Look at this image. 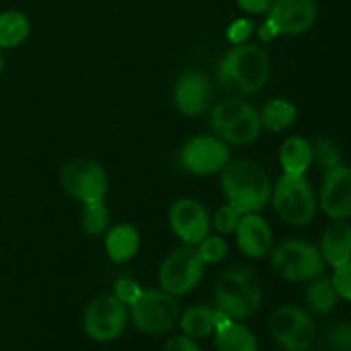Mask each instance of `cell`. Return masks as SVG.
<instances>
[{
    "label": "cell",
    "mask_w": 351,
    "mask_h": 351,
    "mask_svg": "<svg viewBox=\"0 0 351 351\" xmlns=\"http://www.w3.org/2000/svg\"><path fill=\"white\" fill-rule=\"evenodd\" d=\"M216 75L226 91L237 96H250L269 81L271 58L259 45H235L221 57Z\"/></svg>",
    "instance_id": "cell-1"
},
{
    "label": "cell",
    "mask_w": 351,
    "mask_h": 351,
    "mask_svg": "<svg viewBox=\"0 0 351 351\" xmlns=\"http://www.w3.org/2000/svg\"><path fill=\"white\" fill-rule=\"evenodd\" d=\"M221 189L228 204L242 215L261 213L273 194L269 175L261 165L250 160L230 161L221 171Z\"/></svg>",
    "instance_id": "cell-2"
},
{
    "label": "cell",
    "mask_w": 351,
    "mask_h": 351,
    "mask_svg": "<svg viewBox=\"0 0 351 351\" xmlns=\"http://www.w3.org/2000/svg\"><path fill=\"white\" fill-rule=\"evenodd\" d=\"M215 304L218 311L233 321L252 317L263 305V287L250 267H230L218 276L215 285Z\"/></svg>",
    "instance_id": "cell-3"
},
{
    "label": "cell",
    "mask_w": 351,
    "mask_h": 351,
    "mask_svg": "<svg viewBox=\"0 0 351 351\" xmlns=\"http://www.w3.org/2000/svg\"><path fill=\"white\" fill-rule=\"evenodd\" d=\"M324 266L321 250L307 240H283L271 252L273 271L290 283H307L315 280L322 274Z\"/></svg>",
    "instance_id": "cell-4"
},
{
    "label": "cell",
    "mask_w": 351,
    "mask_h": 351,
    "mask_svg": "<svg viewBox=\"0 0 351 351\" xmlns=\"http://www.w3.org/2000/svg\"><path fill=\"white\" fill-rule=\"evenodd\" d=\"M271 202L276 215L291 226H305L315 218L317 201L305 175H281L273 187Z\"/></svg>",
    "instance_id": "cell-5"
},
{
    "label": "cell",
    "mask_w": 351,
    "mask_h": 351,
    "mask_svg": "<svg viewBox=\"0 0 351 351\" xmlns=\"http://www.w3.org/2000/svg\"><path fill=\"white\" fill-rule=\"evenodd\" d=\"M204 269L206 264L199 256L197 247L185 243V247L173 250L161 263L158 281L163 291L173 297H182V295L191 293L201 283Z\"/></svg>",
    "instance_id": "cell-6"
},
{
    "label": "cell",
    "mask_w": 351,
    "mask_h": 351,
    "mask_svg": "<svg viewBox=\"0 0 351 351\" xmlns=\"http://www.w3.org/2000/svg\"><path fill=\"white\" fill-rule=\"evenodd\" d=\"M134 326L146 335H163L180 319V311L173 295L163 290H143L141 297L130 305Z\"/></svg>",
    "instance_id": "cell-7"
},
{
    "label": "cell",
    "mask_w": 351,
    "mask_h": 351,
    "mask_svg": "<svg viewBox=\"0 0 351 351\" xmlns=\"http://www.w3.org/2000/svg\"><path fill=\"white\" fill-rule=\"evenodd\" d=\"M62 189L82 204L101 202L108 192V175L101 165L88 158L71 160L60 173Z\"/></svg>",
    "instance_id": "cell-8"
},
{
    "label": "cell",
    "mask_w": 351,
    "mask_h": 351,
    "mask_svg": "<svg viewBox=\"0 0 351 351\" xmlns=\"http://www.w3.org/2000/svg\"><path fill=\"white\" fill-rule=\"evenodd\" d=\"M269 335L287 351H307L315 339L311 314L297 305H281L269 317Z\"/></svg>",
    "instance_id": "cell-9"
},
{
    "label": "cell",
    "mask_w": 351,
    "mask_h": 351,
    "mask_svg": "<svg viewBox=\"0 0 351 351\" xmlns=\"http://www.w3.org/2000/svg\"><path fill=\"white\" fill-rule=\"evenodd\" d=\"M127 305L115 295H101L88 305L84 312L86 335L98 343L113 341L127 326Z\"/></svg>",
    "instance_id": "cell-10"
},
{
    "label": "cell",
    "mask_w": 351,
    "mask_h": 351,
    "mask_svg": "<svg viewBox=\"0 0 351 351\" xmlns=\"http://www.w3.org/2000/svg\"><path fill=\"white\" fill-rule=\"evenodd\" d=\"M232 151L218 136H195L184 144L180 161L194 175L211 177L221 173L230 163Z\"/></svg>",
    "instance_id": "cell-11"
},
{
    "label": "cell",
    "mask_w": 351,
    "mask_h": 351,
    "mask_svg": "<svg viewBox=\"0 0 351 351\" xmlns=\"http://www.w3.org/2000/svg\"><path fill=\"white\" fill-rule=\"evenodd\" d=\"M168 223L171 232L187 245H197L211 232L208 211L195 199H177L168 213Z\"/></svg>",
    "instance_id": "cell-12"
},
{
    "label": "cell",
    "mask_w": 351,
    "mask_h": 351,
    "mask_svg": "<svg viewBox=\"0 0 351 351\" xmlns=\"http://www.w3.org/2000/svg\"><path fill=\"white\" fill-rule=\"evenodd\" d=\"M317 12L315 0H273L266 19L276 26L280 34L298 36L314 26Z\"/></svg>",
    "instance_id": "cell-13"
},
{
    "label": "cell",
    "mask_w": 351,
    "mask_h": 351,
    "mask_svg": "<svg viewBox=\"0 0 351 351\" xmlns=\"http://www.w3.org/2000/svg\"><path fill=\"white\" fill-rule=\"evenodd\" d=\"M173 101L180 113L199 117L208 112L213 103V84L201 71H189L177 79L173 88Z\"/></svg>",
    "instance_id": "cell-14"
},
{
    "label": "cell",
    "mask_w": 351,
    "mask_h": 351,
    "mask_svg": "<svg viewBox=\"0 0 351 351\" xmlns=\"http://www.w3.org/2000/svg\"><path fill=\"white\" fill-rule=\"evenodd\" d=\"M321 208L335 221L351 218V168L339 167L326 171L321 189Z\"/></svg>",
    "instance_id": "cell-15"
},
{
    "label": "cell",
    "mask_w": 351,
    "mask_h": 351,
    "mask_svg": "<svg viewBox=\"0 0 351 351\" xmlns=\"http://www.w3.org/2000/svg\"><path fill=\"white\" fill-rule=\"evenodd\" d=\"M240 252L249 259H263L273 247V230L259 213H247L235 232Z\"/></svg>",
    "instance_id": "cell-16"
},
{
    "label": "cell",
    "mask_w": 351,
    "mask_h": 351,
    "mask_svg": "<svg viewBox=\"0 0 351 351\" xmlns=\"http://www.w3.org/2000/svg\"><path fill=\"white\" fill-rule=\"evenodd\" d=\"M321 254L326 264L338 267L351 261V225L335 221L326 228L321 239Z\"/></svg>",
    "instance_id": "cell-17"
},
{
    "label": "cell",
    "mask_w": 351,
    "mask_h": 351,
    "mask_svg": "<svg viewBox=\"0 0 351 351\" xmlns=\"http://www.w3.org/2000/svg\"><path fill=\"white\" fill-rule=\"evenodd\" d=\"M261 132H263V122H261L259 112L252 105H249L218 134V137L226 144L247 146L259 139Z\"/></svg>",
    "instance_id": "cell-18"
},
{
    "label": "cell",
    "mask_w": 351,
    "mask_h": 351,
    "mask_svg": "<svg viewBox=\"0 0 351 351\" xmlns=\"http://www.w3.org/2000/svg\"><path fill=\"white\" fill-rule=\"evenodd\" d=\"M141 245V237L137 230L129 223L113 226L108 230L105 239V250L106 256L112 263L125 264L132 257H136L137 250Z\"/></svg>",
    "instance_id": "cell-19"
},
{
    "label": "cell",
    "mask_w": 351,
    "mask_h": 351,
    "mask_svg": "<svg viewBox=\"0 0 351 351\" xmlns=\"http://www.w3.org/2000/svg\"><path fill=\"white\" fill-rule=\"evenodd\" d=\"M228 315L209 305H194L180 317V328L189 338H208Z\"/></svg>",
    "instance_id": "cell-20"
},
{
    "label": "cell",
    "mask_w": 351,
    "mask_h": 351,
    "mask_svg": "<svg viewBox=\"0 0 351 351\" xmlns=\"http://www.w3.org/2000/svg\"><path fill=\"white\" fill-rule=\"evenodd\" d=\"M215 346L218 351H259L256 335L230 317L215 329Z\"/></svg>",
    "instance_id": "cell-21"
},
{
    "label": "cell",
    "mask_w": 351,
    "mask_h": 351,
    "mask_svg": "<svg viewBox=\"0 0 351 351\" xmlns=\"http://www.w3.org/2000/svg\"><path fill=\"white\" fill-rule=\"evenodd\" d=\"M280 165L283 173L305 175L312 165V144L300 136H291L281 144Z\"/></svg>",
    "instance_id": "cell-22"
},
{
    "label": "cell",
    "mask_w": 351,
    "mask_h": 351,
    "mask_svg": "<svg viewBox=\"0 0 351 351\" xmlns=\"http://www.w3.org/2000/svg\"><path fill=\"white\" fill-rule=\"evenodd\" d=\"M264 129L269 132H283L297 120V106L283 98H274L263 106L259 113Z\"/></svg>",
    "instance_id": "cell-23"
},
{
    "label": "cell",
    "mask_w": 351,
    "mask_h": 351,
    "mask_svg": "<svg viewBox=\"0 0 351 351\" xmlns=\"http://www.w3.org/2000/svg\"><path fill=\"white\" fill-rule=\"evenodd\" d=\"M29 19L21 10L0 12V48H16L29 36Z\"/></svg>",
    "instance_id": "cell-24"
},
{
    "label": "cell",
    "mask_w": 351,
    "mask_h": 351,
    "mask_svg": "<svg viewBox=\"0 0 351 351\" xmlns=\"http://www.w3.org/2000/svg\"><path fill=\"white\" fill-rule=\"evenodd\" d=\"M305 298H307V304L315 314L326 315L329 312L335 311V307L338 305L339 297L336 293L335 287H332L331 278H315L312 280L311 287L307 288V293H305Z\"/></svg>",
    "instance_id": "cell-25"
},
{
    "label": "cell",
    "mask_w": 351,
    "mask_h": 351,
    "mask_svg": "<svg viewBox=\"0 0 351 351\" xmlns=\"http://www.w3.org/2000/svg\"><path fill=\"white\" fill-rule=\"evenodd\" d=\"M82 230L88 235H101L110 225V211L101 202H93V204H84L81 218Z\"/></svg>",
    "instance_id": "cell-26"
},
{
    "label": "cell",
    "mask_w": 351,
    "mask_h": 351,
    "mask_svg": "<svg viewBox=\"0 0 351 351\" xmlns=\"http://www.w3.org/2000/svg\"><path fill=\"white\" fill-rule=\"evenodd\" d=\"M312 161L319 165L324 171L341 165V151L329 137H317L312 144Z\"/></svg>",
    "instance_id": "cell-27"
},
{
    "label": "cell",
    "mask_w": 351,
    "mask_h": 351,
    "mask_svg": "<svg viewBox=\"0 0 351 351\" xmlns=\"http://www.w3.org/2000/svg\"><path fill=\"white\" fill-rule=\"evenodd\" d=\"M197 252L204 264H218L228 256V242L219 235H208L197 243Z\"/></svg>",
    "instance_id": "cell-28"
},
{
    "label": "cell",
    "mask_w": 351,
    "mask_h": 351,
    "mask_svg": "<svg viewBox=\"0 0 351 351\" xmlns=\"http://www.w3.org/2000/svg\"><path fill=\"white\" fill-rule=\"evenodd\" d=\"M242 216V213L237 208H233L232 204L221 206V208L216 211V215L213 216V226H215L216 232L221 233V235H230V233L237 232Z\"/></svg>",
    "instance_id": "cell-29"
},
{
    "label": "cell",
    "mask_w": 351,
    "mask_h": 351,
    "mask_svg": "<svg viewBox=\"0 0 351 351\" xmlns=\"http://www.w3.org/2000/svg\"><path fill=\"white\" fill-rule=\"evenodd\" d=\"M254 33H256V23L249 17H239L230 23L226 29V40L233 45H243Z\"/></svg>",
    "instance_id": "cell-30"
},
{
    "label": "cell",
    "mask_w": 351,
    "mask_h": 351,
    "mask_svg": "<svg viewBox=\"0 0 351 351\" xmlns=\"http://www.w3.org/2000/svg\"><path fill=\"white\" fill-rule=\"evenodd\" d=\"M326 341L332 351H351V322H341L329 329Z\"/></svg>",
    "instance_id": "cell-31"
},
{
    "label": "cell",
    "mask_w": 351,
    "mask_h": 351,
    "mask_svg": "<svg viewBox=\"0 0 351 351\" xmlns=\"http://www.w3.org/2000/svg\"><path fill=\"white\" fill-rule=\"evenodd\" d=\"M141 293H143V288L139 287V283L127 276L117 280L115 288H113V295L125 305H132L141 297Z\"/></svg>",
    "instance_id": "cell-32"
},
{
    "label": "cell",
    "mask_w": 351,
    "mask_h": 351,
    "mask_svg": "<svg viewBox=\"0 0 351 351\" xmlns=\"http://www.w3.org/2000/svg\"><path fill=\"white\" fill-rule=\"evenodd\" d=\"M331 281L338 297L343 298V300L351 302V261L335 267Z\"/></svg>",
    "instance_id": "cell-33"
},
{
    "label": "cell",
    "mask_w": 351,
    "mask_h": 351,
    "mask_svg": "<svg viewBox=\"0 0 351 351\" xmlns=\"http://www.w3.org/2000/svg\"><path fill=\"white\" fill-rule=\"evenodd\" d=\"M165 351H201L197 343L194 341V338H189V336H175L165 346Z\"/></svg>",
    "instance_id": "cell-34"
},
{
    "label": "cell",
    "mask_w": 351,
    "mask_h": 351,
    "mask_svg": "<svg viewBox=\"0 0 351 351\" xmlns=\"http://www.w3.org/2000/svg\"><path fill=\"white\" fill-rule=\"evenodd\" d=\"M237 5L249 14H264L269 9L273 0H235Z\"/></svg>",
    "instance_id": "cell-35"
},
{
    "label": "cell",
    "mask_w": 351,
    "mask_h": 351,
    "mask_svg": "<svg viewBox=\"0 0 351 351\" xmlns=\"http://www.w3.org/2000/svg\"><path fill=\"white\" fill-rule=\"evenodd\" d=\"M257 36H259L261 41H273L274 38L280 36V33H278L276 26L269 19H266L257 27Z\"/></svg>",
    "instance_id": "cell-36"
},
{
    "label": "cell",
    "mask_w": 351,
    "mask_h": 351,
    "mask_svg": "<svg viewBox=\"0 0 351 351\" xmlns=\"http://www.w3.org/2000/svg\"><path fill=\"white\" fill-rule=\"evenodd\" d=\"M3 65H5V60H3V55H2V51H0V74H2V71H3Z\"/></svg>",
    "instance_id": "cell-37"
}]
</instances>
